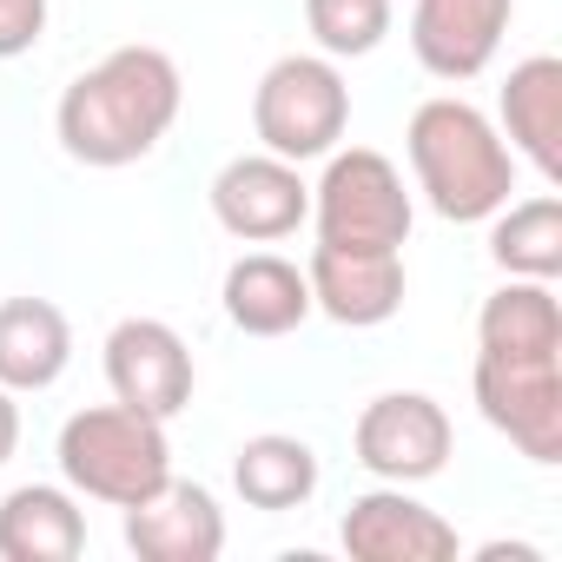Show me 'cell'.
I'll return each mask as SVG.
<instances>
[{"instance_id":"cell-2","label":"cell","mask_w":562,"mask_h":562,"mask_svg":"<svg viewBox=\"0 0 562 562\" xmlns=\"http://www.w3.org/2000/svg\"><path fill=\"white\" fill-rule=\"evenodd\" d=\"M404 153H411L424 205L450 225H483L516 192V153L503 146L496 120L470 106L463 93L424 100L404 126Z\"/></svg>"},{"instance_id":"cell-8","label":"cell","mask_w":562,"mask_h":562,"mask_svg":"<svg viewBox=\"0 0 562 562\" xmlns=\"http://www.w3.org/2000/svg\"><path fill=\"white\" fill-rule=\"evenodd\" d=\"M106 384H113V404H133V411L172 424L192 404L199 371H192L186 338L166 318H120L106 331Z\"/></svg>"},{"instance_id":"cell-12","label":"cell","mask_w":562,"mask_h":562,"mask_svg":"<svg viewBox=\"0 0 562 562\" xmlns=\"http://www.w3.org/2000/svg\"><path fill=\"white\" fill-rule=\"evenodd\" d=\"M305 285H312V312H325L331 325H351V331L391 325L404 312V251L312 245Z\"/></svg>"},{"instance_id":"cell-19","label":"cell","mask_w":562,"mask_h":562,"mask_svg":"<svg viewBox=\"0 0 562 562\" xmlns=\"http://www.w3.org/2000/svg\"><path fill=\"white\" fill-rule=\"evenodd\" d=\"M490 258L503 278H542V285H555L562 278V199L536 192V199L490 212Z\"/></svg>"},{"instance_id":"cell-10","label":"cell","mask_w":562,"mask_h":562,"mask_svg":"<svg viewBox=\"0 0 562 562\" xmlns=\"http://www.w3.org/2000/svg\"><path fill=\"white\" fill-rule=\"evenodd\" d=\"M338 542L351 562H450L457 555V529L411 496V483H378L364 496H351Z\"/></svg>"},{"instance_id":"cell-13","label":"cell","mask_w":562,"mask_h":562,"mask_svg":"<svg viewBox=\"0 0 562 562\" xmlns=\"http://www.w3.org/2000/svg\"><path fill=\"white\" fill-rule=\"evenodd\" d=\"M126 549L139 562H218L225 549V509L205 483H166L146 503L126 509Z\"/></svg>"},{"instance_id":"cell-14","label":"cell","mask_w":562,"mask_h":562,"mask_svg":"<svg viewBox=\"0 0 562 562\" xmlns=\"http://www.w3.org/2000/svg\"><path fill=\"white\" fill-rule=\"evenodd\" d=\"M496 113H503V126H496L503 146L522 153L542 186H562V60L555 54L516 60L496 93Z\"/></svg>"},{"instance_id":"cell-9","label":"cell","mask_w":562,"mask_h":562,"mask_svg":"<svg viewBox=\"0 0 562 562\" xmlns=\"http://www.w3.org/2000/svg\"><path fill=\"white\" fill-rule=\"evenodd\" d=\"M212 218L232 238H245V245L292 238L312 218V186L299 179L292 159H278V153H238L212 179Z\"/></svg>"},{"instance_id":"cell-4","label":"cell","mask_w":562,"mask_h":562,"mask_svg":"<svg viewBox=\"0 0 562 562\" xmlns=\"http://www.w3.org/2000/svg\"><path fill=\"white\" fill-rule=\"evenodd\" d=\"M476 411L529 463H562V345H476Z\"/></svg>"},{"instance_id":"cell-20","label":"cell","mask_w":562,"mask_h":562,"mask_svg":"<svg viewBox=\"0 0 562 562\" xmlns=\"http://www.w3.org/2000/svg\"><path fill=\"white\" fill-rule=\"evenodd\" d=\"M391 0H305V27L325 60H364L391 34Z\"/></svg>"},{"instance_id":"cell-23","label":"cell","mask_w":562,"mask_h":562,"mask_svg":"<svg viewBox=\"0 0 562 562\" xmlns=\"http://www.w3.org/2000/svg\"><path fill=\"white\" fill-rule=\"evenodd\" d=\"M476 555H483V562H503V555H509V562H542V549H529V542H483Z\"/></svg>"},{"instance_id":"cell-15","label":"cell","mask_w":562,"mask_h":562,"mask_svg":"<svg viewBox=\"0 0 562 562\" xmlns=\"http://www.w3.org/2000/svg\"><path fill=\"white\" fill-rule=\"evenodd\" d=\"M218 305H225L232 331H245V338H292L312 318V285H305V271L292 258L245 251V258L225 265Z\"/></svg>"},{"instance_id":"cell-16","label":"cell","mask_w":562,"mask_h":562,"mask_svg":"<svg viewBox=\"0 0 562 562\" xmlns=\"http://www.w3.org/2000/svg\"><path fill=\"white\" fill-rule=\"evenodd\" d=\"M74 364V325L54 299H0V384L14 397L54 391Z\"/></svg>"},{"instance_id":"cell-18","label":"cell","mask_w":562,"mask_h":562,"mask_svg":"<svg viewBox=\"0 0 562 562\" xmlns=\"http://www.w3.org/2000/svg\"><path fill=\"white\" fill-rule=\"evenodd\" d=\"M318 450L305 437H285V430H265V437H245L238 457H232V490L265 509V516H285V509H305L318 496Z\"/></svg>"},{"instance_id":"cell-1","label":"cell","mask_w":562,"mask_h":562,"mask_svg":"<svg viewBox=\"0 0 562 562\" xmlns=\"http://www.w3.org/2000/svg\"><path fill=\"white\" fill-rule=\"evenodd\" d=\"M179 106H186V80L166 47H113L100 67H87L60 93L54 133L74 166L120 172V166H139L172 133Z\"/></svg>"},{"instance_id":"cell-6","label":"cell","mask_w":562,"mask_h":562,"mask_svg":"<svg viewBox=\"0 0 562 562\" xmlns=\"http://www.w3.org/2000/svg\"><path fill=\"white\" fill-rule=\"evenodd\" d=\"M411 192H404V172L371 153V146H351V153H325V179L312 186V225H318V245H345V251H404L411 245Z\"/></svg>"},{"instance_id":"cell-17","label":"cell","mask_w":562,"mask_h":562,"mask_svg":"<svg viewBox=\"0 0 562 562\" xmlns=\"http://www.w3.org/2000/svg\"><path fill=\"white\" fill-rule=\"evenodd\" d=\"M87 549V509L60 483H21L0 496V562H74Z\"/></svg>"},{"instance_id":"cell-7","label":"cell","mask_w":562,"mask_h":562,"mask_svg":"<svg viewBox=\"0 0 562 562\" xmlns=\"http://www.w3.org/2000/svg\"><path fill=\"white\" fill-rule=\"evenodd\" d=\"M351 450L378 483H430V476H443V463L457 450V430H450V411L437 397L384 391L358 411Z\"/></svg>"},{"instance_id":"cell-22","label":"cell","mask_w":562,"mask_h":562,"mask_svg":"<svg viewBox=\"0 0 562 562\" xmlns=\"http://www.w3.org/2000/svg\"><path fill=\"white\" fill-rule=\"evenodd\" d=\"M14 450H21V397L0 384V463H8Z\"/></svg>"},{"instance_id":"cell-3","label":"cell","mask_w":562,"mask_h":562,"mask_svg":"<svg viewBox=\"0 0 562 562\" xmlns=\"http://www.w3.org/2000/svg\"><path fill=\"white\" fill-rule=\"evenodd\" d=\"M60 476L74 496H93V503H113V509H133L146 503L153 490L172 483V437L159 417L133 411V404H93V411H74L60 424Z\"/></svg>"},{"instance_id":"cell-21","label":"cell","mask_w":562,"mask_h":562,"mask_svg":"<svg viewBox=\"0 0 562 562\" xmlns=\"http://www.w3.org/2000/svg\"><path fill=\"white\" fill-rule=\"evenodd\" d=\"M47 34V0H0V60L34 54Z\"/></svg>"},{"instance_id":"cell-11","label":"cell","mask_w":562,"mask_h":562,"mask_svg":"<svg viewBox=\"0 0 562 562\" xmlns=\"http://www.w3.org/2000/svg\"><path fill=\"white\" fill-rule=\"evenodd\" d=\"M516 21V0H411V54L430 80H476Z\"/></svg>"},{"instance_id":"cell-5","label":"cell","mask_w":562,"mask_h":562,"mask_svg":"<svg viewBox=\"0 0 562 562\" xmlns=\"http://www.w3.org/2000/svg\"><path fill=\"white\" fill-rule=\"evenodd\" d=\"M351 126V87L338 74V60L325 54H285V60H271L265 80L251 87V133L265 153L278 159H325L338 153Z\"/></svg>"}]
</instances>
